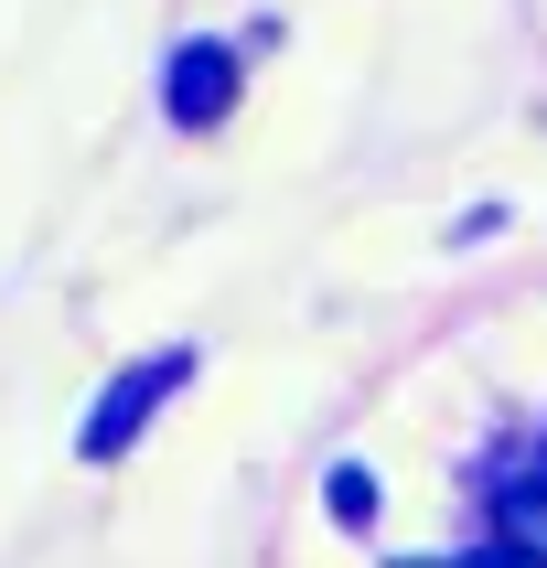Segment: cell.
<instances>
[{
  "instance_id": "cell-1",
  "label": "cell",
  "mask_w": 547,
  "mask_h": 568,
  "mask_svg": "<svg viewBox=\"0 0 547 568\" xmlns=\"http://www.w3.org/2000/svg\"><path fill=\"white\" fill-rule=\"evenodd\" d=\"M183 376H193V354H140V365H119L108 397L87 408V429H75V450H87V462H119V450L161 418V397H172Z\"/></svg>"
},
{
  "instance_id": "cell-2",
  "label": "cell",
  "mask_w": 547,
  "mask_h": 568,
  "mask_svg": "<svg viewBox=\"0 0 547 568\" xmlns=\"http://www.w3.org/2000/svg\"><path fill=\"white\" fill-rule=\"evenodd\" d=\"M161 108H172V129H215L236 108V43H183L161 75Z\"/></svg>"
},
{
  "instance_id": "cell-3",
  "label": "cell",
  "mask_w": 547,
  "mask_h": 568,
  "mask_svg": "<svg viewBox=\"0 0 547 568\" xmlns=\"http://www.w3.org/2000/svg\"><path fill=\"white\" fill-rule=\"evenodd\" d=\"M494 547L547 568V462H515V473L494 483Z\"/></svg>"
},
{
  "instance_id": "cell-4",
  "label": "cell",
  "mask_w": 547,
  "mask_h": 568,
  "mask_svg": "<svg viewBox=\"0 0 547 568\" xmlns=\"http://www.w3.org/2000/svg\"><path fill=\"white\" fill-rule=\"evenodd\" d=\"M322 505H333V526L365 537V526H376V473H365V462H333V473H322Z\"/></svg>"
},
{
  "instance_id": "cell-5",
  "label": "cell",
  "mask_w": 547,
  "mask_h": 568,
  "mask_svg": "<svg viewBox=\"0 0 547 568\" xmlns=\"http://www.w3.org/2000/svg\"><path fill=\"white\" fill-rule=\"evenodd\" d=\"M462 568H537V558H515V547H473Z\"/></svg>"
},
{
  "instance_id": "cell-6",
  "label": "cell",
  "mask_w": 547,
  "mask_h": 568,
  "mask_svg": "<svg viewBox=\"0 0 547 568\" xmlns=\"http://www.w3.org/2000/svg\"><path fill=\"white\" fill-rule=\"evenodd\" d=\"M537 462H547V450H537Z\"/></svg>"
}]
</instances>
